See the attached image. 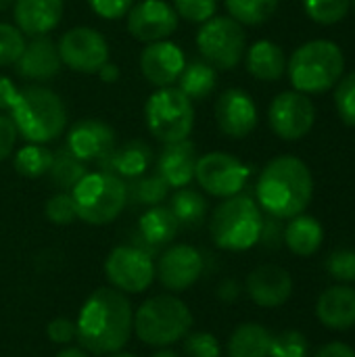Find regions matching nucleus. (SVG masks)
I'll return each instance as SVG.
<instances>
[{
    "label": "nucleus",
    "instance_id": "f257e3e1",
    "mask_svg": "<svg viewBox=\"0 0 355 357\" xmlns=\"http://www.w3.org/2000/svg\"><path fill=\"white\" fill-rule=\"evenodd\" d=\"M75 326L84 351L94 356L117 354L134 333L132 303L126 293L113 287H100L84 301Z\"/></svg>",
    "mask_w": 355,
    "mask_h": 357
},
{
    "label": "nucleus",
    "instance_id": "f03ea898",
    "mask_svg": "<svg viewBox=\"0 0 355 357\" xmlns=\"http://www.w3.org/2000/svg\"><path fill=\"white\" fill-rule=\"evenodd\" d=\"M257 203L276 220H291L308 209L314 197L310 167L293 155L272 159L257 180Z\"/></svg>",
    "mask_w": 355,
    "mask_h": 357
},
{
    "label": "nucleus",
    "instance_id": "7ed1b4c3",
    "mask_svg": "<svg viewBox=\"0 0 355 357\" xmlns=\"http://www.w3.org/2000/svg\"><path fill=\"white\" fill-rule=\"evenodd\" d=\"M8 113L17 132L33 144L56 140L67 126L65 102L46 86H27L19 90Z\"/></svg>",
    "mask_w": 355,
    "mask_h": 357
},
{
    "label": "nucleus",
    "instance_id": "20e7f679",
    "mask_svg": "<svg viewBox=\"0 0 355 357\" xmlns=\"http://www.w3.org/2000/svg\"><path fill=\"white\" fill-rule=\"evenodd\" d=\"M190 307L176 295L163 293L153 295L134 312V333L136 337L155 349L172 347L184 341L192 328Z\"/></svg>",
    "mask_w": 355,
    "mask_h": 357
},
{
    "label": "nucleus",
    "instance_id": "39448f33",
    "mask_svg": "<svg viewBox=\"0 0 355 357\" xmlns=\"http://www.w3.org/2000/svg\"><path fill=\"white\" fill-rule=\"evenodd\" d=\"M345 69V56L341 48L331 40H312L299 46L291 61L287 63V71L291 84L297 92L303 94H320L333 88Z\"/></svg>",
    "mask_w": 355,
    "mask_h": 357
},
{
    "label": "nucleus",
    "instance_id": "423d86ee",
    "mask_svg": "<svg viewBox=\"0 0 355 357\" xmlns=\"http://www.w3.org/2000/svg\"><path fill=\"white\" fill-rule=\"evenodd\" d=\"M264 218L259 205L245 195L224 199L211 213L209 232L224 251H247L262 238Z\"/></svg>",
    "mask_w": 355,
    "mask_h": 357
},
{
    "label": "nucleus",
    "instance_id": "0eeeda50",
    "mask_svg": "<svg viewBox=\"0 0 355 357\" xmlns=\"http://www.w3.org/2000/svg\"><path fill=\"white\" fill-rule=\"evenodd\" d=\"M77 220L90 226L111 224L128 205V184L109 172L86 174L71 190Z\"/></svg>",
    "mask_w": 355,
    "mask_h": 357
},
{
    "label": "nucleus",
    "instance_id": "6e6552de",
    "mask_svg": "<svg viewBox=\"0 0 355 357\" xmlns=\"http://www.w3.org/2000/svg\"><path fill=\"white\" fill-rule=\"evenodd\" d=\"M149 132L163 144L186 140L195 128L192 100L178 88H159L153 92L144 107Z\"/></svg>",
    "mask_w": 355,
    "mask_h": 357
},
{
    "label": "nucleus",
    "instance_id": "1a4fd4ad",
    "mask_svg": "<svg viewBox=\"0 0 355 357\" xmlns=\"http://www.w3.org/2000/svg\"><path fill=\"white\" fill-rule=\"evenodd\" d=\"M197 48L205 63H209L213 69L226 71L241 63L247 50V36L243 25L232 17H211L209 21L201 23Z\"/></svg>",
    "mask_w": 355,
    "mask_h": 357
},
{
    "label": "nucleus",
    "instance_id": "9d476101",
    "mask_svg": "<svg viewBox=\"0 0 355 357\" xmlns=\"http://www.w3.org/2000/svg\"><path fill=\"white\" fill-rule=\"evenodd\" d=\"M105 274L113 289L126 295L149 291L155 280V264L146 249L136 245H119L105 259Z\"/></svg>",
    "mask_w": 355,
    "mask_h": 357
},
{
    "label": "nucleus",
    "instance_id": "9b49d317",
    "mask_svg": "<svg viewBox=\"0 0 355 357\" xmlns=\"http://www.w3.org/2000/svg\"><path fill=\"white\" fill-rule=\"evenodd\" d=\"M195 180L207 195L228 199L241 195L249 180V167L234 155L207 153L197 159Z\"/></svg>",
    "mask_w": 355,
    "mask_h": 357
},
{
    "label": "nucleus",
    "instance_id": "f8f14e48",
    "mask_svg": "<svg viewBox=\"0 0 355 357\" xmlns=\"http://www.w3.org/2000/svg\"><path fill=\"white\" fill-rule=\"evenodd\" d=\"M61 63L77 73H96L109 63V44L100 31L80 25L65 31L56 44Z\"/></svg>",
    "mask_w": 355,
    "mask_h": 357
},
{
    "label": "nucleus",
    "instance_id": "ddd939ff",
    "mask_svg": "<svg viewBox=\"0 0 355 357\" xmlns=\"http://www.w3.org/2000/svg\"><path fill=\"white\" fill-rule=\"evenodd\" d=\"M268 121L278 138L301 140L314 128L316 107L303 92H282L272 100Z\"/></svg>",
    "mask_w": 355,
    "mask_h": 357
},
{
    "label": "nucleus",
    "instance_id": "4468645a",
    "mask_svg": "<svg viewBox=\"0 0 355 357\" xmlns=\"http://www.w3.org/2000/svg\"><path fill=\"white\" fill-rule=\"evenodd\" d=\"M203 270L205 259L197 247L172 245L161 253L159 264L155 266V276L167 291L182 293L201 278Z\"/></svg>",
    "mask_w": 355,
    "mask_h": 357
},
{
    "label": "nucleus",
    "instance_id": "2eb2a0df",
    "mask_svg": "<svg viewBox=\"0 0 355 357\" xmlns=\"http://www.w3.org/2000/svg\"><path fill=\"white\" fill-rule=\"evenodd\" d=\"M178 29V15L165 0H140L128 10V31L140 42H159Z\"/></svg>",
    "mask_w": 355,
    "mask_h": 357
},
{
    "label": "nucleus",
    "instance_id": "dca6fc26",
    "mask_svg": "<svg viewBox=\"0 0 355 357\" xmlns=\"http://www.w3.org/2000/svg\"><path fill=\"white\" fill-rule=\"evenodd\" d=\"M216 121L228 138H247L257 126V107L245 90L228 88L216 102Z\"/></svg>",
    "mask_w": 355,
    "mask_h": 357
},
{
    "label": "nucleus",
    "instance_id": "f3484780",
    "mask_svg": "<svg viewBox=\"0 0 355 357\" xmlns=\"http://www.w3.org/2000/svg\"><path fill=\"white\" fill-rule=\"evenodd\" d=\"M115 146V130L100 119H80L67 134V149L82 163L103 161Z\"/></svg>",
    "mask_w": 355,
    "mask_h": 357
},
{
    "label": "nucleus",
    "instance_id": "a211bd4d",
    "mask_svg": "<svg viewBox=\"0 0 355 357\" xmlns=\"http://www.w3.org/2000/svg\"><path fill=\"white\" fill-rule=\"evenodd\" d=\"M184 67L186 59L182 48L169 40L151 42L140 54V71L144 79L157 88H167L178 82Z\"/></svg>",
    "mask_w": 355,
    "mask_h": 357
},
{
    "label": "nucleus",
    "instance_id": "6ab92c4d",
    "mask_svg": "<svg viewBox=\"0 0 355 357\" xmlns=\"http://www.w3.org/2000/svg\"><path fill=\"white\" fill-rule=\"evenodd\" d=\"M247 295L259 307H280L293 295V278L291 274L274 264H266L255 268L247 276Z\"/></svg>",
    "mask_w": 355,
    "mask_h": 357
},
{
    "label": "nucleus",
    "instance_id": "aec40b11",
    "mask_svg": "<svg viewBox=\"0 0 355 357\" xmlns=\"http://www.w3.org/2000/svg\"><path fill=\"white\" fill-rule=\"evenodd\" d=\"M15 65L17 73L31 82H48L63 67L56 44L46 36H38L29 44H25Z\"/></svg>",
    "mask_w": 355,
    "mask_h": 357
},
{
    "label": "nucleus",
    "instance_id": "412c9836",
    "mask_svg": "<svg viewBox=\"0 0 355 357\" xmlns=\"http://www.w3.org/2000/svg\"><path fill=\"white\" fill-rule=\"evenodd\" d=\"M197 159V146L188 138L180 142H169L159 153L157 174L165 180L169 188H184L195 178Z\"/></svg>",
    "mask_w": 355,
    "mask_h": 357
},
{
    "label": "nucleus",
    "instance_id": "4be33fe9",
    "mask_svg": "<svg viewBox=\"0 0 355 357\" xmlns=\"http://www.w3.org/2000/svg\"><path fill=\"white\" fill-rule=\"evenodd\" d=\"M153 163V149L144 140H128L98 161L103 172H109L121 180H136L146 174Z\"/></svg>",
    "mask_w": 355,
    "mask_h": 357
},
{
    "label": "nucleus",
    "instance_id": "5701e85b",
    "mask_svg": "<svg viewBox=\"0 0 355 357\" xmlns=\"http://www.w3.org/2000/svg\"><path fill=\"white\" fill-rule=\"evenodd\" d=\"M15 23L17 27L31 36H46L52 31L63 17V0H15Z\"/></svg>",
    "mask_w": 355,
    "mask_h": 357
},
{
    "label": "nucleus",
    "instance_id": "b1692460",
    "mask_svg": "<svg viewBox=\"0 0 355 357\" xmlns=\"http://www.w3.org/2000/svg\"><path fill=\"white\" fill-rule=\"evenodd\" d=\"M318 320L331 331H349L355 326V289L337 284L326 289L316 305Z\"/></svg>",
    "mask_w": 355,
    "mask_h": 357
},
{
    "label": "nucleus",
    "instance_id": "393cba45",
    "mask_svg": "<svg viewBox=\"0 0 355 357\" xmlns=\"http://www.w3.org/2000/svg\"><path fill=\"white\" fill-rule=\"evenodd\" d=\"M180 224L165 205L149 207L138 220V234L149 249H161L178 236Z\"/></svg>",
    "mask_w": 355,
    "mask_h": 357
},
{
    "label": "nucleus",
    "instance_id": "a878e982",
    "mask_svg": "<svg viewBox=\"0 0 355 357\" xmlns=\"http://www.w3.org/2000/svg\"><path fill=\"white\" fill-rule=\"evenodd\" d=\"M247 71L262 82H276L287 71V59L278 44L259 40L247 50Z\"/></svg>",
    "mask_w": 355,
    "mask_h": 357
},
{
    "label": "nucleus",
    "instance_id": "bb28decb",
    "mask_svg": "<svg viewBox=\"0 0 355 357\" xmlns=\"http://www.w3.org/2000/svg\"><path fill=\"white\" fill-rule=\"evenodd\" d=\"M285 243L291 253L299 257H310L318 253V249L324 243V228L322 224L312 215H295L291 218L289 226L285 228Z\"/></svg>",
    "mask_w": 355,
    "mask_h": 357
},
{
    "label": "nucleus",
    "instance_id": "cd10ccee",
    "mask_svg": "<svg viewBox=\"0 0 355 357\" xmlns=\"http://www.w3.org/2000/svg\"><path fill=\"white\" fill-rule=\"evenodd\" d=\"M272 335L257 322H245L228 339V357H270Z\"/></svg>",
    "mask_w": 355,
    "mask_h": 357
},
{
    "label": "nucleus",
    "instance_id": "c85d7f7f",
    "mask_svg": "<svg viewBox=\"0 0 355 357\" xmlns=\"http://www.w3.org/2000/svg\"><path fill=\"white\" fill-rule=\"evenodd\" d=\"M216 84H218V73L205 61L190 63L188 67L182 69L178 77V90L184 92L190 100L207 98L216 90Z\"/></svg>",
    "mask_w": 355,
    "mask_h": 357
},
{
    "label": "nucleus",
    "instance_id": "c756f323",
    "mask_svg": "<svg viewBox=\"0 0 355 357\" xmlns=\"http://www.w3.org/2000/svg\"><path fill=\"white\" fill-rule=\"evenodd\" d=\"M169 209L178 220L180 228H199L207 218V201L192 188H178L169 201Z\"/></svg>",
    "mask_w": 355,
    "mask_h": 357
},
{
    "label": "nucleus",
    "instance_id": "7c9ffc66",
    "mask_svg": "<svg viewBox=\"0 0 355 357\" xmlns=\"http://www.w3.org/2000/svg\"><path fill=\"white\" fill-rule=\"evenodd\" d=\"M86 174L88 172H86L84 163L69 149H59L56 153H52V163H50L48 176H50L52 186H56L61 192H71L75 188V184Z\"/></svg>",
    "mask_w": 355,
    "mask_h": 357
},
{
    "label": "nucleus",
    "instance_id": "2f4dec72",
    "mask_svg": "<svg viewBox=\"0 0 355 357\" xmlns=\"http://www.w3.org/2000/svg\"><path fill=\"white\" fill-rule=\"evenodd\" d=\"M52 163V151L44 144L29 142L27 146L19 149L15 155V169L23 178H42L48 174Z\"/></svg>",
    "mask_w": 355,
    "mask_h": 357
},
{
    "label": "nucleus",
    "instance_id": "473e14b6",
    "mask_svg": "<svg viewBox=\"0 0 355 357\" xmlns=\"http://www.w3.org/2000/svg\"><path fill=\"white\" fill-rule=\"evenodd\" d=\"M226 8L241 25H262L278 8V0H226Z\"/></svg>",
    "mask_w": 355,
    "mask_h": 357
},
{
    "label": "nucleus",
    "instance_id": "72a5a7b5",
    "mask_svg": "<svg viewBox=\"0 0 355 357\" xmlns=\"http://www.w3.org/2000/svg\"><path fill=\"white\" fill-rule=\"evenodd\" d=\"M167 192H169V186L165 184V180L159 174L140 176L132 182V186H128V201L132 199L138 205L155 207L165 201Z\"/></svg>",
    "mask_w": 355,
    "mask_h": 357
},
{
    "label": "nucleus",
    "instance_id": "f704fd0d",
    "mask_svg": "<svg viewBox=\"0 0 355 357\" xmlns=\"http://www.w3.org/2000/svg\"><path fill=\"white\" fill-rule=\"evenodd\" d=\"M352 6V0H303L308 17L322 25L339 23Z\"/></svg>",
    "mask_w": 355,
    "mask_h": 357
},
{
    "label": "nucleus",
    "instance_id": "c9c22d12",
    "mask_svg": "<svg viewBox=\"0 0 355 357\" xmlns=\"http://www.w3.org/2000/svg\"><path fill=\"white\" fill-rule=\"evenodd\" d=\"M310 356V343L305 335L299 331H285L276 337H272L270 357H308Z\"/></svg>",
    "mask_w": 355,
    "mask_h": 357
},
{
    "label": "nucleus",
    "instance_id": "e433bc0d",
    "mask_svg": "<svg viewBox=\"0 0 355 357\" xmlns=\"http://www.w3.org/2000/svg\"><path fill=\"white\" fill-rule=\"evenodd\" d=\"M25 48L23 31L17 25L0 23V67L15 65Z\"/></svg>",
    "mask_w": 355,
    "mask_h": 357
},
{
    "label": "nucleus",
    "instance_id": "4c0bfd02",
    "mask_svg": "<svg viewBox=\"0 0 355 357\" xmlns=\"http://www.w3.org/2000/svg\"><path fill=\"white\" fill-rule=\"evenodd\" d=\"M44 213L46 220L56 224V226H69L77 220V211H75V203L71 192H56L52 195L46 205H44Z\"/></svg>",
    "mask_w": 355,
    "mask_h": 357
},
{
    "label": "nucleus",
    "instance_id": "58836bf2",
    "mask_svg": "<svg viewBox=\"0 0 355 357\" xmlns=\"http://www.w3.org/2000/svg\"><path fill=\"white\" fill-rule=\"evenodd\" d=\"M174 10L190 23H205L216 17L218 0H174Z\"/></svg>",
    "mask_w": 355,
    "mask_h": 357
},
{
    "label": "nucleus",
    "instance_id": "ea45409f",
    "mask_svg": "<svg viewBox=\"0 0 355 357\" xmlns=\"http://www.w3.org/2000/svg\"><path fill=\"white\" fill-rule=\"evenodd\" d=\"M335 90V105L341 119L349 126H355V71L337 82Z\"/></svg>",
    "mask_w": 355,
    "mask_h": 357
},
{
    "label": "nucleus",
    "instance_id": "a19ab883",
    "mask_svg": "<svg viewBox=\"0 0 355 357\" xmlns=\"http://www.w3.org/2000/svg\"><path fill=\"white\" fill-rule=\"evenodd\" d=\"M186 357H222V345L211 333H188L184 337Z\"/></svg>",
    "mask_w": 355,
    "mask_h": 357
},
{
    "label": "nucleus",
    "instance_id": "79ce46f5",
    "mask_svg": "<svg viewBox=\"0 0 355 357\" xmlns=\"http://www.w3.org/2000/svg\"><path fill=\"white\" fill-rule=\"evenodd\" d=\"M326 268L339 284H352V282H355V251L337 249L328 257Z\"/></svg>",
    "mask_w": 355,
    "mask_h": 357
},
{
    "label": "nucleus",
    "instance_id": "37998d69",
    "mask_svg": "<svg viewBox=\"0 0 355 357\" xmlns=\"http://www.w3.org/2000/svg\"><path fill=\"white\" fill-rule=\"evenodd\" d=\"M46 337L50 343L67 347L71 341L77 339V326L69 318H54L46 324Z\"/></svg>",
    "mask_w": 355,
    "mask_h": 357
},
{
    "label": "nucleus",
    "instance_id": "c03bdc74",
    "mask_svg": "<svg viewBox=\"0 0 355 357\" xmlns=\"http://www.w3.org/2000/svg\"><path fill=\"white\" fill-rule=\"evenodd\" d=\"M88 4L98 17H103L107 21H115V19H121L128 15L134 0H88Z\"/></svg>",
    "mask_w": 355,
    "mask_h": 357
},
{
    "label": "nucleus",
    "instance_id": "a18cd8bd",
    "mask_svg": "<svg viewBox=\"0 0 355 357\" xmlns=\"http://www.w3.org/2000/svg\"><path fill=\"white\" fill-rule=\"evenodd\" d=\"M17 134L19 132H17L13 119L0 113V161H4L13 153L15 142H17Z\"/></svg>",
    "mask_w": 355,
    "mask_h": 357
},
{
    "label": "nucleus",
    "instance_id": "49530a36",
    "mask_svg": "<svg viewBox=\"0 0 355 357\" xmlns=\"http://www.w3.org/2000/svg\"><path fill=\"white\" fill-rule=\"evenodd\" d=\"M17 86L13 84L10 77L6 75H0V113L2 111H10L15 98H17Z\"/></svg>",
    "mask_w": 355,
    "mask_h": 357
},
{
    "label": "nucleus",
    "instance_id": "de8ad7c7",
    "mask_svg": "<svg viewBox=\"0 0 355 357\" xmlns=\"http://www.w3.org/2000/svg\"><path fill=\"white\" fill-rule=\"evenodd\" d=\"M314 357H355V349H352L345 343L335 341V343H328V345L320 347Z\"/></svg>",
    "mask_w": 355,
    "mask_h": 357
},
{
    "label": "nucleus",
    "instance_id": "09e8293b",
    "mask_svg": "<svg viewBox=\"0 0 355 357\" xmlns=\"http://www.w3.org/2000/svg\"><path fill=\"white\" fill-rule=\"evenodd\" d=\"M216 295H218V299H222V301H226V303H232V301H236V299H239V295H241V287H239V282H236V280L228 278V280H224V282H220V284H218Z\"/></svg>",
    "mask_w": 355,
    "mask_h": 357
},
{
    "label": "nucleus",
    "instance_id": "8fccbe9b",
    "mask_svg": "<svg viewBox=\"0 0 355 357\" xmlns=\"http://www.w3.org/2000/svg\"><path fill=\"white\" fill-rule=\"evenodd\" d=\"M96 73H98V77H100L105 84H113V82L119 77V69H117L113 63H105V65H103V67H100Z\"/></svg>",
    "mask_w": 355,
    "mask_h": 357
},
{
    "label": "nucleus",
    "instance_id": "3c124183",
    "mask_svg": "<svg viewBox=\"0 0 355 357\" xmlns=\"http://www.w3.org/2000/svg\"><path fill=\"white\" fill-rule=\"evenodd\" d=\"M56 357H90L88 356V351H84L82 347H65L63 351H59L56 354Z\"/></svg>",
    "mask_w": 355,
    "mask_h": 357
},
{
    "label": "nucleus",
    "instance_id": "603ef678",
    "mask_svg": "<svg viewBox=\"0 0 355 357\" xmlns=\"http://www.w3.org/2000/svg\"><path fill=\"white\" fill-rule=\"evenodd\" d=\"M151 357H180L176 351H172L169 347H161V349H157L155 354Z\"/></svg>",
    "mask_w": 355,
    "mask_h": 357
},
{
    "label": "nucleus",
    "instance_id": "864d4df0",
    "mask_svg": "<svg viewBox=\"0 0 355 357\" xmlns=\"http://www.w3.org/2000/svg\"><path fill=\"white\" fill-rule=\"evenodd\" d=\"M105 357H138L134 356V354H126V351H117V354H109V356Z\"/></svg>",
    "mask_w": 355,
    "mask_h": 357
},
{
    "label": "nucleus",
    "instance_id": "5fc2aeb1",
    "mask_svg": "<svg viewBox=\"0 0 355 357\" xmlns=\"http://www.w3.org/2000/svg\"><path fill=\"white\" fill-rule=\"evenodd\" d=\"M13 2H15V0H0V10H4V8H6V6H10Z\"/></svg>",
    "mask_w": 355,
    "mask_h": 357
},
{
    "label": "nucleus",
    "instance_id": "6e6d98bb",
    "mask_svg": "<svg viewBox=\"0 0 355 357\" xmlns=\"http://www.w3.org/2000/svg\"><path fill=\"white\" fill-rule=\"evenodd\" d=\"M352 4H354V8H355V0H352Z\"/></svg>",
    "mask_w": 355,
    "mask_h": 357
}]
</instances>
